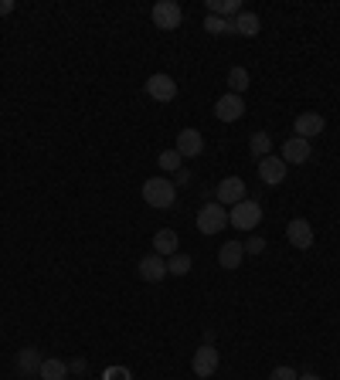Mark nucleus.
<instances>
[{"label":"nucleus","mask_w":340,"mask_h":380,"mask_svg":"<svg viewBox=\"0 0 340 380\" xmlns=\"http://www.w3.org/2000/svg\"><path fill=\"white\" fill-rule=\"evenodd\" d=\"M143 201L150 204V207H157V211L170 207V204L177 201V187H174V180H167V177L143 180Z\"/></svg>","instance_id":"1"},{"label":"nucleus","mask_w":340,"mask_h":380,"mask_svg":"<svg viewBox=\"0 0 340 380\" xmlns=\"http://www.w3.org/2000/svg\"><path fill=\"white\" fill-rule=\"evenodd\" d=\"M228 225L238 231H252V228H259L262 225V204L259 201H245L235 204L232 211H228Z\"/></svg>","instance_id":"2"},{"label":"nucleus","mask_w":340,"mask_h":380,"mask_svg":"<svg viewBox=\"0 0 340 380\" xmlns=\"http://www.w3.org/2000/svg\"><path fill=\"white\" fill-rule=\"evenodd\" d=\"M228 225V207H221L218 201H208L201 211H198V231L201 234H218Z\"/></svg>","instance_id":"3"},{"label":"nucleus","mask_w":340,"mask_h":380,"mask_svg":"<svg viewBox=\"0 0 340 380\" xmlns=\"http://www.w3.org/2000/svg\"><path fill=\"white\" fill-rule=\"evenodd\" d=\"M184 21V10L177 0H157L154 3V24L160 27V31H177Z\"/></svg>","instance_id":"4"},{"label":"nucleus","mask_w":340,"mask_h":380,"mask_svg":"<svg viewBox=\"0 0 340 380\" xmlns=\"http://www.w3.org/2000/svg\"><path fill=\"white\" fill-rule=\"evenodd\" d=\"M286 174H289L286 160H279V156H272V153L259 160V177H262V183H269V187H279V183L286 180Z\"/></svg>","instance_id":"5"},{"label":"nucleus","mask_w":340,"mask_h":380,"mask_svg":"<svg viewBox=\"0 0 340 380\" xmlns=\"http://www.w3.org/2000/svg\"><path fill=\"white\" fill-rule=\"evenodd\" d=\"M147 96L157 102H174L177 99V82L170 75H163V72H157V75L147 78Z\"/></svg>","instance_id":"6"},{"label":"nucleus","mask_w":340,"mask_h":380,"mask_svg":"<svg viewBox=\"0 0 340 380\" xmlns=\"http://www.w3.org/2000/svg\"><path fill=\"white\" fill-rule=\"evenodd\" d=\"M214 197L221 207H235V204L245 201V180L242 177H225L218 183V190H214Z\"/></svg>","instance_id":"7"},{"label":"nucleus","mask_w":340,"mask_h":380,"mask_svg":"<svg viewBox=\"0 0 340 380\" xmlns=\"http://www.w3.org/2000/svg\"><path fill=\"white\" fill-rule=\"evenodd\" d=\"M286 238H289V245L300 248V252L313 248V228H310L306 218H293V221L286 225Z\"/></svg>","instance_id":"8"},{"label":"nucleus","mask_w":340,"mask_h":380,"mask_svg":"<svg viewBox=\"0 0 340 380\" xmlns=\"http://www.w3.org/2000/svg\"><path fill=\"white\" fill-rule=\"evenodd\" d=\"M218 350L211 347V343H205V347H198V354L191 356V370L198 374V377H214V370H218Z\"/></svg>","instance_id":"9"},{"label":"nucleus","mask_w":340,"mask_h":380,"mask_svg":"<svg viewBox=\"0 0 340 380\" xmlns=\"http://www.w3.org/2000/svg\"><path fill=\"white\" fill-rule=\"evenodd\" d=\"M214 116L221 119V123H238L242 116H245V102H242V96H221V99L214 102Z\"/></svg>","instance_id":"10"},{"label":"nucleus","mask_w":340,"mask_h":380,"mask_svg":"<svg viewBox=\"0 0 340 380\" xmlns=\"http://www.w3.org/2000/svg\"><path fill=\"white\" fill-rule=\"evenodd\" d=\"M174 150L181 153L184 160H194V156H201L205 153V136L198 132V129H181L177 132V146Z\"/></svg>","instance_id":"11"},{"label":"nucleus","mask_w":340,"mask_h":380,"mask_svg":"<svg viewBox=\"0 0 340 380\" xmlns=\"http://www.w3.org/2000/svg\"><path fill=\"white\" fill-rule=\"evenodd\" d=\"M310 156H313V146H310V139H300V136H289L286 143H283V160L289 163H310Z\"/></svg>","instance_id":"12"},{"label":"nucleus","mask_w":340,"mask_h":380,"mask_svg":"<svg viewBox=\"0 0 340 380\" xmlns=\"http://www.w3.org/2000/svg\"><path fill=\"white\" fill-rule=\"evenodd\" d=\"M323 126H327V123H323L320 112H303V116H296V123H293V129H296L300 139H313V136H320Z\"/></svg>","instance_id":"13"},{"label":"nucleus","mask_w":340,"mask_h":380,"mask_svg":"<svg viewBox=\"0 0 340 380\" xmlns=\"http://www.w3.org/2000/svg\"><path fill=\"white\" fill-rule=\"evenodd\" d=\"M140 279L143 282H163L167 279V258H160V254L140 258Z\"/></svg>","instance_id":"14"},{"label":"nucleus","mask_w":340,"mask_h":380,"mask_svg":"<svg viewBox=\"0 0 340 380\" xmlns=\"http://www.w3.org/2000/svg\"><path fill=\"white\" fill-rule=\"evenodd\" d=\"M242 258H245V245H242V241H225V245L218 248V265H221L225 272H235L238 265H242Z\"/></svg>","instance_id":"15"},{"label":"nucleus","mask_w":340,"mask_h":380,"mask_svg":"<svg viewBox=\"0 0 340 380\" xmlns=\"http://www.w3.org/2000/svg\"><path fill=\"white\" fill-rule=\"evenodd\" d=\"M177 231H170V228H163L154 234V254H160V258H170V254H177Z\"/></svg>","instance_id":"16"},{"label":"nucleus","mask_w":340,"mask_h":380,"mask_svg":"<svg viewBox=\"0 0 340 380\" xmlns=\"http://www.w3.org/2000/svg\"><path fill=\"white\" fill-rule=\"evenodd\" d=\"M41 363H45V356L38 354L34 347H24V350L17 354V370H21L24 377H38V370H41Z\"/></svg>","instance_id":"17"},{"label":"nucleus","mask_w":340,"mask_h":380,"mask_svg":"<svg viewBox=\"0 0 340 380\" xmlns=\"http://www.w3.org/2000/svg\"><path fill=\"white\" fill-rule=\"evenodd\" d=\"M38 380H68V363L58 360V356H45V363L38 370Z\"/></svg>","instance_id":"18"},{"label":"nucleus","mask_w":340,"mask_h":380,"mask_svg":"<svg viewBox=\"0 0 340 380\" xmlns=\"http://www.w3.org/2000/svg\"><path fill=\"white\" fill-rule=\"evenodd\" d=\"M208 14L225 17V21H235L238 14H242V3L238 0H208Z\"/></svg>","instance_id":"19"},{"label":"nucleus","mask_w":340,"mask_h":380,"mask_svg":"<svg viewBox=\"0 0 340 380\" xmlns=\"http://www.w3.org/2000/svg\"><path fill=\"white\" fill-rule=\"evenodd\" d=\"M232 24H235V34H242V38H256V34L262 31V21L256 17V14H249V10H242Z\"/></svg>","instance_id":"20"},{"label":"nucleus","mask_w":340,"mask_h":380,"mask_svg":"<svg viewBox=\"0 0 340 380\" xmlns=\"http://www.w3.org/2000/svg\"><path fill=\"white\" fill-rule=\"evenodd\" d=\"M252 85V78H249V72L242 68V65H235L232 72H228V89H232V96H242L245 89Z\"/></svg>","instance_id":"21"},{"label":"nucleus","mask_w":340,"mask_h":380,"mask_svg":"<svg viewBox=\"0 0 340 380\" xmlns=\"http://www.w3.org/2000/svg\"><path fill=\"white\" fill-rule=\"evenodd\" d=\"M191 272V254H184V252H177V254H170L167 258V275H187Z\"/></svg>","instance_id":"22"},{"label":"nucleus","mask_w":340,"mask_h":380,"mask_svg":"<svg viewBox=\"0 0 340 380\" xmlns=\"http://www.w3.org/2000/svg\"><path fill=\"white\" fill-rule=\"evenodd\" d=\"M249 150H252L256 160L269 156V153H272V136H269V132H256V136H252V143H249Z\"/></svg>","instance_id":"23"},{"label":"nucleus","mask_w":340,"mask_h":380,"mask_svg":"<svg viewBox=\"0 0 340 380\" xmlns=\"http://www.w3.org/2000/svg\"><path fill=\"white\" fill-rule=\"evenodd\" d=\"M205 31H208V34H235V24H232V21H225V17L208 14V17H205Z\"/></svg>","instance_id":"24"},{"label":"nucleus","mask_w":340,"mask_h":380,"mask_svg":"<svg viewBox=\"0 0 340 380\" xmlns=\"http://www.w3.org/2000/svg\"><path fill=\"white\" fill-rule=\"evenodd\" d=\"M181 160H184V156L177 150H163L157 156V167H160V170H167V174H174V170H181Z\"/></svg>","instance_id":"25"},{"label":"nucleus","mask_w":340,"mask_h":380,"mask_svg":"<svg viewBox=\"0 0 340 380\" xmlns=\"http://www.w3.org/2000/svg\"><path fill=\"white\" fill-rule=\"evenodd\" d=\"M245 245V254H262L265 252V238H259V234H252L249 241H242Z\"/></svg>","instance_id":"26"},{"label":"nucleus","mask_w":340,"mask_h":380,"mask_svg":"<svg viewBox=\"0 0 340 380\" xmlns=\"http://www.w3.org/2000/svg\"><path fill=\"white\" fill-rule=\"evenodd\" d=\"M133 374H130V367H109L103 374V380H130Z\"/></svg>","instance_id":"27"},{"label":"nucleus","mask_w":340,"mask_h":380,"mask_svg":"<svg viewBox=\"0 0 340 380\" xmlns=\"http://www.w3.org/2000/svg\"><path fill=\"white\" fill-rule=\"evenodd\" d=\"M269 380H300V377H296L293 367H276V370L269 374Z\"/></svg>","instance_id":"28"},{"label":"nucleus","mask_w":340,"mask_h":380,"mask_svg":"<svg viewBox=\"0 0 340 380\" xmlns=\"http://www.w3.org/2000/svg\"><path fill=\"white\" fill-rule=\"evenodd\" d=\"M68 374H85V360H82V356H75V360L68 363Z\"/></svg>","instance_id":"29"},{"label":"nucleus","mask_w":340,"mask_h":380,"mask_svg":"<svg viewBox=\"0 0 340 380\" xmlns=\"http://www.w3.org/2000/svg\"><path fill=\"white\" fill-rule=\"evenodd\" d=\"M10 10H14V0H0V17L10 14Z\"/></svg>","instance_id":"30"},{"label":"nucleus","mask_w":340,"mask_h":380,"mask_svg":"<svg viewBox=\"0 0 340 380\" xmlns=\"http://www.w3.org/2000/svg\"><path fill=\"white\" fill-rule=\"evenodd\" d=\"M187 180H191V170H184L181 167V170H177V183H187Z\"/></svg>","instance_id":"31"},{"label":"nucleus","mask_w":340,"mask_h":380,"mask_svg":"<svg viewBox=\"0 0 340 380\" xmlns=\"http://www.w3.org/2000/svg\"><path fill=\"white\" fill-rule=\"evenodd\" d=\"M300 380H320V377H316V374H303V377H300Z\"/></svg>","instance_id":"32"},{"label":"nucleus","mask_w":340,"mask_h":380,"mask_svg":"<svg viewBox=\"0 0 340 380\" xmlns=\"http://www.w3.org/2000/svg\"><path fill=\"white\" fill-rule=\"evenodd\" d=\"M27 380H38V377H27Z\"/></svg>","instance_id":"33"}]
</instances>
